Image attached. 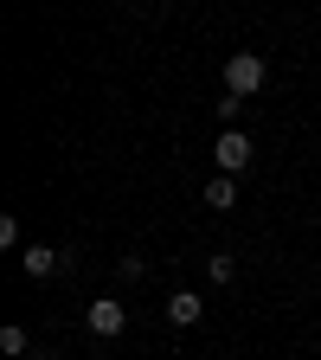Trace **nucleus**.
<instances>
[{
  "label": "nucleus",
  "mask_w": 321,
  "mask_h": 360,
  "mask_svg": "<svg viewBox=\"0 0 321 360\" xmlns=\"http://www.w3.org/2000/svg\"><path fill=\"white\" fill-rule=\"evenodd\" d=\"M263 77H270V65L257 52H232V58H225V90H232V97H257Z\"/></svg>",
  "instance_id": "f257e3e1"
},
{
  "label": "nucleus",
  "mask_w": 321,
  "mask_h": 360,
  "mask_svg": "<svg viewBox=\"0 0 321 360\" xmlns=\"http://www.w3.org/2000/svg\"><path fill=\"white\" fill-rule=\"evenodd\" d=\"M212 161H218V174L238 180V174L251 167V135H244V129H225L218 142H212Z\"/></svg>",
  "instance_id": "f03ea898"
},
{
  "label": "nucleus",
  "mask_w": 321,
  "mask_h": 360,
  "mask_svg": "<svg viewBox=\"0 0 321 360\" xmlns=\"http://www.w3.org/2000/svg\"><path fill=\"white\" fill-rule=\"evenodd\" d=\"M122 328H129V309L116 296H97V302H90V335H97V341H116Z\"/></svg>",
  "instance_id": "7ed1b4c3"
},
{
  "label": "nucleus",
  "mask_w": 321,
  "mask_h": 360,
  "mask_svg": "<svg viewBox=\"0 0 321 360\" xmlns=\"http://www.w3.org/2000/svg\"><path fill=\"white\" fill-rule=\"evenodd\" d=\"M199 315H206V302H199L193 290H173V296H167V322H173V328H193Z\"/></svg>",
  "instance_id": "20e7f679"
},
{
  "label": "nucleus",
  "mask_w": 321,
  "mask_h": 360,
  "mask_svg": "<svg viewBox=\"0 0 321 360\" xmlns=\"http://www.w3.org/2000/svg\"><path fill=\"white\" fill-rule=\"evenodd\" d=\"M58 264H65V251H52V245H26L20 251V270H26V277H52Z\"/></svg>",
  "instance_id": "39448f33"
},
{
  "label": "nucleus",
  "mask_w": 321,
  "mask_h": 360,
  "mask_svg": "<svg viewBox=\"0 0 321 360\" xmlns=\"http://www.w3.org/2000/svg\"><path fill=\"white\" fill-rule=\"evenodd\" d=\"M206 206H212V212H232V206H238V180H232V174H212V180H206Z\"/></svg>",
  "instance_id": "423d86ee"
},
{
  "label": "nucleus",
  "mask_w": 321,
  "mask_h": 360,
  "mask_svg": "<svg viewBox=\"0 0 321 360\" xmlns=\"http://www.w3.org/2000/svg\"><path fill=\"white\" fill-rule=\"evenodd\" d=\"M0 354H13V360L26 354V328H20V322H7V328H0Z\"/></svg>",
  "instance_id": "0eeeda50"
},
{
  "label": "nucleus",
  "mask_w": 321,
  "mask_h": 360,
  "mask_svg": "<svg viewBox=\"0 0 321 360\" xmlns=\"http://www.w3.org/2000/svg\"><path fill=\"white\" fill-rule=\"evenodd\" d=\"M232 270H238V264L225 257V251H212V257H206V277H212V283H232Z\"/></svg>",
  "instance_id": "6e6552de"
},
{
  "label": "nucleus",
  "mask_w": 321,
  "mask_h": 360,
  "mask_svg": "<svg viewBox=\"0 0 321 360\" xmlns=\"http://www.w3.org/2000/svg\"><path fill=\"white\" fill-rule=\"evenodd\" d=\"M116 277L135 283V277H148V257H116Z\"/></svg>",
  "instance_id": "1a4fd4ad"
},
{
  "label": "nucleus",
  "mask_w": 321,
  "mask_h": 360,
  "mask_svg": "<svg viewBox=\"0 0 321 360\" xmlns=\"http://www.w3.org/2000/svg\"><path fill=\"white\" fill-rule=\"evenodd\" d=\"M238 110H244V97H232V90H225V97H218V122L232 129V122H238Z\"/></svg>",
  "instance_id": "9d476101"
},
{
  "label": "nucleus",
  "mask_w": 321,
  "mask_h": 360,
  "mask_svg": "<svg viewBox=\"0 0 321 360\" xmlns=\"http://www.w3.org/2000/svg\"><path fill=\"white\" fill-rule=\"evenodd\" d=\"M32 360H52V354H32Z\"/></svg>",
  "instance_id": "9b49d317"
}]
</instances>
